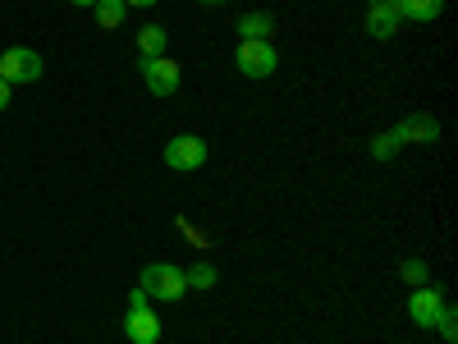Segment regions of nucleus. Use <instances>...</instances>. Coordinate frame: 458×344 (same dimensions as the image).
I'll return each instance as SVG.
<instances>
[{
	"label": "nucleus",
	"instance_id": "nucleus-1",
	"mask_svg": "<svg viewBox=\"0 0 458 344\" xmlns=\"http://www.w3.org/2000/svg\"><path fill=\"white\" fill-rule=\"evenodd\" d=\"M138 285L147 289V298H161V303H179L188 294V280H183V266L174 262H147Z\"/></svg>",
	"mask_w": 458,
	"mask_h": 344
},
{
	"label": "nucleus",
	"instance_id": "nucleus-2",
	"mask_svg": "<svg viewBox=\"0 0 458 344\" xmlns=\"http://www.w3.org/2000/svg\"><path fill=\"white\" fill-rule=\"evenodd\" d=\"M0 79H5L10 88L37 83V79H42V56L28 51V47H10V51H0Z\"/></svg>",
	"mask_w": 458,
	"mask_h": 344
},
{
	"label": "nucleus",
	"instance_id": "nucleus-3",
	"mask_svg": "<svg viewBox=\"0 0 458 344\" xmlns=\"http://www.w3.org/2000/svg\"><path fill=\"white\" fill-rule=\"evenodd\" d=\"M276 64H280V51L271 42H239V51H234V69L243 79H271Z\"/></svg>",
	"mask_w": 458,
	"mask_h": 344
},
{
	"label": "nucleus",
	"instance_id": "nucleus-4",
	"mask_svg": "<svg viewBox=\"0 0 458 344\" xmlns=\"http://www.w3.org/2000/svg\"><path fill=\"white\" fill-rule=\"evenodd\" d=\"M138 69H142V83H147V92H151V97H174V92H179V83H183V69H179L170 56L142 60Z\"/></svg>",
	"mask_w": 458,
	"mask_h": 344
},
{
	"label": "nucleus",
	"instance_id": "nucleus-5",
	"mask_svg": "<svg viewBox=\"0 0 458 344\" xmlns=\"http://www.w3.org/2000/svg\"><path fill=\"white\" fill-rule=\"evenodd\" d=\"M207 157H211V151H207V142L198 133H179V138L165 142V166L170 170H202Z\"/></svg>",
	"mask_w": 458,
	"mask_h": 344
},
{
	"label": "nucleus",
	"instance_id": "nucleus-6",
	"mask_svg": "<svg viewBox=\"0 0 458 344\" xmlns=\"http://www.w3.org/2000/svg\"><path fill=\"white\" fill-rule=\"evenodd\" d=\"M440 308H445V298H440V289H436V285H417V289H412V298H408V317H412L417 326H422V331H431V326H436Z\"/></svg>",
	"mask_w": 458,
	"mask_h": 344
},
{
	"label": "nucleus",
	"instance_id": "nucleus-7",
	"mask_svg": "<svg viewBox=\"0 0 458 344\" xmlns=\"http://www.w3.org/2000/svg\"><path fill=\"white\" fill-rule=\"evenodd\" d=\"M124 340L129 344H157L161 340V317L151 308H129L124 317Z\"/></svg>",
	"mask_w": 458,
	"mask_h": 344
},
{
	"label": "nucleus",
	"instance_id": "nucleus-8",
	"mask_svg": "<svg viewBox=\"0 0 458 344\" xmlns=\"http://www.w3.org/2000/svg\"><path fill=\"white\" fill-rule=\"evenodd\" d=\"M403 28L399 10H394V0H371V10H367V32L380 37V42H390V37Z\"/></svg>",
	"mask_w": 458,
	"mask_h": 344
},
{
	"label": "nucleus",
	"instance_id": "nucleus-9",
	"mask_svg": "<svg viewBox=\"0 0 458 344\" xmlns=\"http://www.w3.org/2000/svg\"><path fill=\"white\" fill-rule=\"evenodd\" d=\"M403 142H417V147H431L436 138H440V120L436 115H427V110H417V115H408V120L394 129Z\"/></svg>",
	"mask_w": 458,
	"mask_h": 344
},
{
	"label": "nucleus",
	"instance_id": "nucleus-10",
	"mask_svg": "<svg viewBox=\"0 0 458 344\" xmlns=\"http://www.w3.org/2000/svg\"><path fill=\"white\" fill-rule=\"evenodd\" d=\"M403 23H436L445 14V0H394Z\"/></svg>",
	"mask_w": 458,
	"mask_h": 344
},
{
	"label": "nucleus",
	"instance_id": "nucleus-11",
	"mask_svg": "<svg viewBox=\"0 0 458 344\" xmlns=\"http://www.w3.org/2000/svg\"><path fill=\"white\" fill-rule=\"evenodd\" d=\"M239 42H266V37L276 32V14H266V10H252V14H239Z\"/></svg>",
	"mask_w": 458,
	"mask_h": 344
},
{
	"label": "nucleus",
	"instance_id": "nucleus-12",
	"mask_svg": "<svg viewBox=\"0 0 458 344\" xmlns=\"http://www.w3.org/2000/svg\"><path fill=\"white\" fill-rule=\"evenodd\" d=\"M165 47H170V32H165V23H142V28H138V56H142V60H157V56H165Z\"/></svg>",
	"mask_w": 458,
	"mask_h": 344
},
{
	"label": "nucleus",
	"instance_id": "nucleus-13",
	"mask_svg": "<svg viewBox=\"0 0 458 344\" xmlns=\"http://www.w3.org/2000/svg\"><path fill=\"white\" fill-rule=\"evenodd\" d=\"M92 10H97V28H101V32H114V28L124 23V14H129L124 0H97Z\"/></svg>",
	"mask_w": 458,
	"mask_h": 344
},
{
	"label": "nucleus",
	"instance_id": "nucleus-14",
	"mask_svg": "<svg viewBox=\"0 0 458 344\" xmlns=\"http://www.w3.org/2000/svg\"><path fill=\"white\" fill-rule=\"evenodd\" d=\"M183 280H188V289H216V266L211 262H193V266H188V271H183Z\"/></svg>",
	"mask_w": 458,
	"mask_h": 344
},
{
	"label": "nucleus",
	"instance_id": "nucleus-15",
	"mask_svg": "<svg viewBox=\"0 0 458 344\" xmlns=\"http://www.w3.org/2000/svg\"><path fill=\"white\" fill-rule=\"evenodd\" d=\"M399 147H403V138H399L394 129H390V133H376V138H371V157H376V161H394Z\"/></svg>",
	"mask_w": 458,
	"mask_h": 344
},
{
	"label": "nucleus",
	"instance_id": "nucleus-16",
	"mask_svg": "<svg viewBox=\"0 0 458 344\" xmlns=\"http://www.w3.org/2000/svg\"><path fill=\"white\" fill-rule=\"evenodd\" d=\"M399 276H403L408 285H431V271H427V262H417V257H408V262L399 266Z\"/></svg>",
	"mask_w": 458,
	"mask_h": 344
},
{
	"label": "nucleus",
	"instance_id": "nucleus-17",
	"mask_svg": "<svg viewBox=\"0 0 458 344\" xmlns=\"http://www.w3.org/2000/svg\"><path fill=\"white\" fill-rule=\"evenodd\" d=\"M431 331H440V335H445L449 344L458 340V313L449 308V303H445V308H440V317H436V326H431Z\"/></svg>",
	"mask_w": 458,
	"mask_h": 344
},
{
	"label": "nucleus",
	"instance_id": "nucleus-18",
	"mask_svg": "<svg viewBox=\"0 0 458 344\" xmlns=\"http://www.w3.org/2000/svg\"><path fill=\"white\" fill-rule=\"evenodd\" d=\"M147 303H151V298H147V289H142V285H133V289H129V308H147Z\"/></svg>",
	"mask_w": 458,
	"mask_h": 344
},
{
	"label": "nucleus",
	"instance_id": "nucleus-19",
	"mask_svg": "<svg viewBox=\"0 0 458 344\" xmlns=\"http://www.w3.org/2000/svg\"><path fill=\"white\" fill-rule=\"evenodd\" d=\"M10 92H14V88H10L5 79H0V110H5V106H10Z\"/></svg>",
	"mask_w": 458,
	"mask_h": 344
},
{
	"label": "nucleus",
	"instance_id": "nucleus-20",
	"mask_svg": "<svg viewBox=\"0 0 458 344\" xmlns=\"http://www.w3.org/2000/svg\"><path fill=\"white\" fill-rule=\"evenodd\" d=\"M124 5H129V10H151L157 0H124Z\"/></svg>",
	"mask_w": 458,
	"mask_h": 344
},
{
	"label": "nucleus",
	"instance_id": "nucleus-21",
	"mask_svg": "<svg viewBox=\"0 0 458 344\" xmlns=\"http://www.w3.org/2000/svg\"><path fill=\"white\" fill-rule=\"evenodd\" d=\"M69 5H83V10H92V5H97V0H69Z\"/></svg>",
	"mask_w": 458,
	"mask_h": 344
},
{
	"label": "nucleus",
	"instance_id": "nucleus-22",
	"mask_svg": "<svg viewBox=\"0 0 458 344\" xmlns=\"http://www.w3.org/2000/svg\"><path fill=\"white\" fill-rule=\"evenodd\" d=\"M202 5H229V0H202Z\"/></svg>",
	"mask_w": 458,
	"mask_h": 344
}]
</instances>
